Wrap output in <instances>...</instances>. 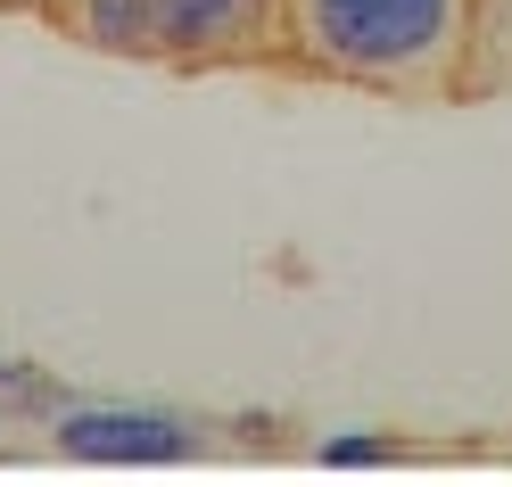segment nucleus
Segmentation results:
<instances>
[{
	"label": "nucleus",
	"instance_id": "f257e3e1",
	"mask_svg": "<svg viewBox=\"0 0 512 487\" xmlns=\"http://www.w3.org/2000/svg\"><path fill=\"white\" fill-rule=\"evenodd\" d=\"M479 9L488 0H290V83L463 108Z\"/></svg>",
	"mask_w": 512,
	"mask_h": 487
},
{
	"label": "nucleus",
	"instance_id": "f03ea898",
	"mask_svg": "<svg viewBox=\"0 0 512 487\" xmlns=\"http://www.w3.org/2000/svg\"><path fill=\"white\" fill-rule=\"evenodd\" d=\"M50 34L166 75H290V0H58Z\"/></svg>",
	"mask_w": 512,
	"mask_h": 487
},
{
	"label": "nucleus",
	"instance_id": "7ed1b4c3",
	"mask_svg": "<svg viewBox=\"0 0 512 487\" xmlns=\"http://www.w3.org/2000/svg\"><path fill=\"white\" fill-rule=\"evenodd\" d=\"M50 438H58V454H75V463H182V454H199V421L124 413V405H58Z\"/></svg>",
	"mask_w": 512,
	"mask_h": 487
},
{
	"label": "nucleus",
	"instance_id": "20e7f679",
	"mask_svg": "<svg viewBox=\"0 0 512 487\" xmlns=\"http://www.w3.org/2000/svg\"><path fill=\"white\" fill-rule=\"evenodd\" d=\"M389 454H397L389 438H331V446H323V463H389Z\"/></svg>",
	"mask_w": 512,
	"mask_h": 487
},
{
	"label": "nucleus",
	"instance_id": "39448f33",
	"mask_svg": "<svg viewBox=\"0 0 512 487\" xmlns=\"http://www.w3.org/2000/svg\"><path fill=\"white\" fill-rule=\"evenodd\" d=\"M0 397H25V405H42L50 388H42L34 372H25V364H0Z\"/></svg>",
	"mask_w": 512,
	"mask_h": 487
},
{
	"label": "nucleus",
	"instance_id": "423d86ee",
	"mask_svg": "<svg viewBox=\"0 0 512 487\" xmlns=\"http://www.w3.org/2000/svg\"><path fill=\"white\" fill-rule=\"evenodd\" d=\"M0 17H34V25H50L58 0H0Z\"/></svg>",
	"mask_w": 512,
	"mask_h": 487
}]
</instances>
